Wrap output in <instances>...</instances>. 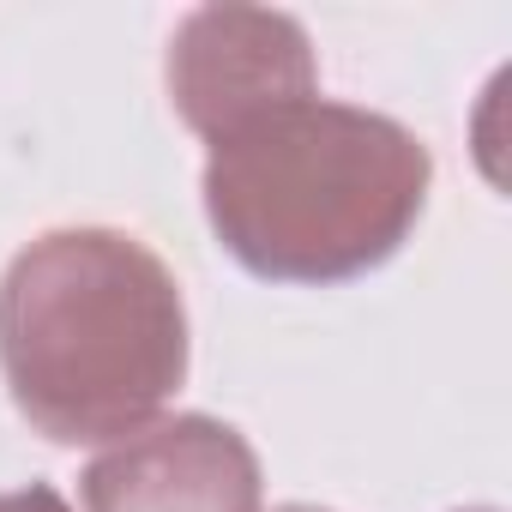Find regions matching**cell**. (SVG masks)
<instances>
[{
    "label": "cell",
    "instance_id": "3",
    "mask_svg": "<svg viewBox=\"0 0 512 512\" xmlns=\"http://www.w3.org/2000/svg\"><path fill=\"white\" fill-rule=\"evenodd\" d=\"M302 97H320V67L302 19L278 7H193L175 25L169 103L205 145Z\"/></svg>",
    "mask_w": 512,
    "mask_h": 512
},
{
    "label": "cell",
    "instance_id": "6",
    "mask_svg": "<svg viewBox=\"0 0 512 512\" xmlns=\"http://www.w3.org/2000/svg\"><path fill=\"white\" fill-rule=\"evenodd\" d=\"M278 512H326V506H302V500H296V506H278Z\"/></svg>",
    "mask_w": 512,
    "mask_h": 512
},
{
    "label": "cell",
    "instance_id": "4",
    "mask_svg": "<svg viewBox=\"0 0 512 512\" xmlns=\"http://www.w3.org/2000/svg\"><path fill=\"white\" fill-rule=\"evenodd\" d=\"M79 500L85 512H260L266 476L235 422L187 410L97 452Z\"/></svg>",
    "mask_w": 512,
    "mask_h": 512
},
{
    "label": "cell",
    "instance_id": "1",
    "mask_svg": "<svg viewBox=\"0 0 512 512\" xmlns=\"http://www.w3.org/2000/svg\"><path fill=\"white\" fill-rule=\"evenodd\" d=\"M187 356L181 284L127 229H49L0 272V380L55 446H115L151 428Z\"/></svg>",
    "mask_w": 512,
    "mask_h": 512
},
{
    "label": "cell",
    "instance_id": "7",
    "mask_svg": "<svg viewBox=\"0 0 512 512\" xmlns=\"http://www.w3.org/2000/svg\"><path fill=\"white\" fill-rule=\"evenodd\" d=\"M470 512H494V506H470Z\"/></svg>",
    "mask_w": 512,
    "mask_h": 512
},
{
    "label": "cell",
    "instance_id": "2",
    "mask_svg": "<svg viewBox=\"0 0 512 512\" xmlns=\"http://www.w3.org/2000/svg\"><path fill=\"white\" fill-rule=\"evenodd\" d=\"M428 145L356 103L302 97L205 151V223L266 284H350L386 266L428 211Z\"/></svg>",
    "mask_w": 512,
    "mask_h": 512
},
{
    "label": "cell",
    "instance_id": "5",
    "mask_svg": "<svg viewBox=\"0 0 512 512\" xmlns=\"http://www.w3.org/2000/svg\"><path fill=\"white\" fill-rule=\"evenodd\" d=\"M0 512H73L61 488L49 482H31V488H13V494H0Z\"/></svg>",
    "mask_w": 512,
    "mask_h": 512
}]
</instances>
